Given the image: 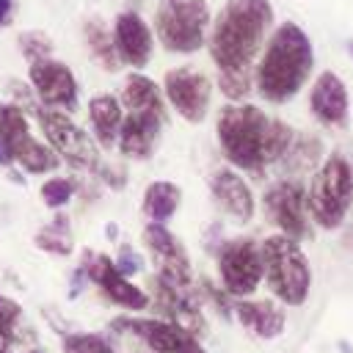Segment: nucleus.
<instances>
[{"instance_id":"aec40b11","label":"nucleus","mask_w":353,"mask_h":353,"mask_svg":"<svg viewBox=\"0 0 353 353\" xmlns=\"http://www.w3.org/2000/svg\"><path fill=\"white\" fill-rule=\"evenodd\" d=\"M124 105L116 94H94L88 99V121H91V132H94V141L105 149L116 146L119 143V132H121V124H124Z\"/></svg>"},{"instance_id":"ddd939ff","label":"nucleus","mask_w":353,"mask_h":353,"mask_svg":"<svg viewBox=\"0 0 353 353\" xmlns=\"http://www.w3.org/2000/svg\"><path fill=\"white\" fill-rule=\"evenodd\" d=\"M28 83H30V88L36 91V97L44 108L63 110V113L77 110L80 85H77L74 72L63 61L47 58V61L30 63L28 66Z\"/></svg>"},{"instance_id":"f03ea898","label":"nucleus","mask_w":353,"mask_h":353,"mask_svg":"<svg viewBox=\"0 0 353 353\" xmlns=\"http://www.w3.org/2000/svg\"><path fill=\"white\" fill-rule=\"evenodd\" d=\"M273 33V6L270 0H226L210 28L207 50L218 69L251 72Z\"/></svg>"},{"instance_id":"bb28decb","label":"nucleus","mask_w":353,"mask_h":353,"mask_svg":"<svg viewBox=\"0 0 353 353\" xmlns=\"http://www.w3.org/2000/svg\"><path fill=\"white\" fill-rule=\"evenodd\" d=\"M25 135H30L28 110L19 108L17 102H0V141L11 146Z\"/></svg>"},{"instance_id":"f8f14e48","label":"nucleus","mask_w":353,"mask_h":353,"mask_svg":"<svg viewBox=\"0 0 353 353\" xmlns=\"http://www.w3.org/2000/svg\"><path fill=\"white\" fill-rule=\"evenodd\" d=\"M113 328L141 339L149 353H207L199 336L163 317H116Z\"/></svg>"},{"instance_id":"393cba45","label":"nucleus","mask_w":353,"mask_h":353,"mask_svg":"<svg viewBox=\"0 0 353 353\" xmlns=\"http://www.w3.org/2000/svg\"><path fill=\"white\" fill-rule=\"evenodd\" d=\"M320 154H323L320 141L314 135H309V132H298L292 146H290V152L284 154V160L279 165L287 171V176H298L303 168H314L317 171L320 168Z\"/></svg>"},{"instance_id":"a878e982","label":"nucleus","mask_w":353,"mask_h":353,"mask_svg":"<svg viewBox=\"0 0 353 353\" xmlns=\"http://www.w3.org/2000/svg\"><path fill=\"white\" fill-rule=\"evenodd\" d=\"M33 245L47 251V254H55V256H69L72 248H74V237H72V229H69V218L63 212H58L44 229L36 232L33 237Z\"/></svg>"},{"instance_id":"2f4dec72","label":"nucleus","mask_w":353,"mask_h":353,"mask_svg":"<svg viewBox=\"0 0 353 353\" xmlns=\"http://www.w3.org/2000/svg\"><path fill=\"white\" fill-rule=\"evenodd\" d=\"M0 328H3L14 342H19L22 328H25V312H22V306H19L14 298H8V295H0Z\"/></svg>"},{"instance_id":"9b49d317","label":"nucleus","mask_w":353,"mask_h":353,"mask_svg":"<svg viewBox=\"0 0 353 353\" xmlns=\"http://www.w3.org/2000/svg\"><path fill=\"white\" fill-rule=\"evenodd\" d=\"M163 97L185 121L199 124L210 113L212 80L199 66H174L163 74Z\"/></svg>"},{"instance_id":"6e6552de","label":"nucleus","mask_w":353,"mask_h":353,"mask_svg":"<svg viewBox=\"0 0 353 353\" xmlns=\"http://www.w3.org/2000/svg\"><path fill=\"white\" fill-rule=\"evenodd\" d=\"M218 281L229 298H251L265 281L262 243L254 237H232L218 245Z\"/></svg>"},{"instance_id":"dca6fc26","label":"nucleus","mask_w":353,"mask_h":353,"mask_svg":"<svg viewBox=\"0 0 353 353\" xmlns=\"http://www.w3.org/2000/svg\"><path fill=\"white\" fill-rule=\"evenodd\" d=\"M210 196L215 207L234 223H248L256 212L254 190L237 168H218L210 176Z\"/></svg>"},{"instance_id":"c9c22d12","label":"nucleus","mask_w":353,"mask_h":353,"mask_svg":"<svg viewBox=\"0 0 353 353\" xmlns=\"http://www.w3.org/2000/svg\"><path fill=\"white\" fill-rule=\"evenodd\" d=\"M17 163H14V154H11V149L0 141V168H6V171H11Z\"/></svg>"},{"instance_id":"c85d7f7f","label":"nucleus","mask_w":353,"mask_h":353,"mask_svg":"<svg viewBox=\"0 0 353 353\" xmlns=\"http://www.w3.org/2000/svg\"><path fill=\"white\" fill-rule=\"evenodd\" d=\"M63 353H116L110 339L97 331H69L61 339Z\"/></svg>"},{"instance_id":"f704fd0d","label":"nucleus","mask_w":353,"mask_h":353,"mask_svg":"<svg viewBox=\"0 0 353 353\" xmlns=\"http://www.w3.org/2000/svg\"><path fill=\"white\" fill-rule=\"evenodd\" d=\"M88 284H91V281H88V276H85V270L77 265V268L72 270V276H69V301H74Z\"/></svg>"},{"instance_id":"b1692460","label":"nucleus","mask_w":353,"mask_h":353,"mask_svg":"<svg viewBox=\"0 0 353 353\" xmlns=\"http://www.w3.org/2000/svg\"><path fill=\"white\" fill-rule=\"evenodd\" d=\"M182 204V188L171 179H154L146 185L143 199H141V210L152 223H168Z\"/></svg>"},{"instance_id":"9d476101","label":"nucleus","mask_w":353,"mask_h":353,"mask_svg":"<svg viewBox=\"0 0 353 353\" xmlns=\"http://www.w3.org/2000/svg\"><path fill=\"white\" fill-rule=\"evenodd\" d=\"M80 268L85 270L88 281H91L110 303H116L119 309L135 314V312H146V309L152 306L149 292H146L143 287H138L132 279H127V276L116 268L113 256H108V254H102V251H94V248H85V251H83V259H80Z\"/></svg>"},{"instance_id":"7c9ffc66","label":"nucleus","mask_w":353,"mask_h":353,"mask_svg":"<svg viewBox=\"0 0 353 353\" xmlns=\"http://www.w3.org/2000/svg\"><path fill=\"white\" fill-rule=\"evenodd\" d=\"M218 88H221V94L226 99L243 102L254 91V74L251 72H226V74H218Z\"/></svg>"},{"instance_id":"4c0bfd02","label":"nucleus","mask_w":353,"mask_h":353,"mask_svg":"<svg viewBox=\"0 0 353 353\" xmlns=\"http://www.w3.org/2000/svg\"><path fill=\"white\" fill-rule=\"evenodd\" d=\"M14 345H17V342L0 328V353H14Z\"/></svg>"},{"instance_id":"c756f323","label":"nucleus","mask_w":353,"mask_h":353,"mask_svg":"<svg viewBox=\"0 0 353 353\" xmlns=\"http://www.w3.org/2000/svg\"><path fill=\"white\" fill-rule=\"evenodd\" d=\"M19 50H22V55H25L28 66L36 63V61H47V58L55 55L52 39H50L47 33H41V30H25V33L19 36Z\"/></svg>"},{"instance_id":"1a4fd4ad","label":"nucleus","mask_w":353,"mask_h":353,"mask_svg":"<svg viewBox=\"0 0 353 353\" xmlns=\"http://www.w3.org/2000/svg\"><path fill=\"white\" fill-rule=\"evenodd\" d=\"M262 210L268 221L279 229V234H287L292 240H303L309 234V201H306V185L298 176H281L262 193Z\"/></svg>"},{"instance_id":"423d86ee","label":"nucleus","mask_w":353,"mask_h":353,"mask_svg":"<svg viewBox=\"0 0 353 353\" xmlns=\"http://www.w3.org/2000/svg\"><path fill=\"white\" fill-rule=\"evenodd\" d=\"M212 28L207 0H160L154 11L157 41L176 55H193L207 47Z\"/></svg>"},{"instance_id":"473e14b6","label":"nucleus","mask_w":353,"mask_h":353,"mask_svg":"<svg viewBox=\"0 0 353 353\" xmlns=\"http://www.w3.org/2000/svg\"><path fill=\"white\" fill-rule=\"evenodd\" d=\"M113 262H116V268L130 279V276H141L143 270H146V262H143V254L132 245V243H121L119 248H116V254H113Z\"/></svg>"},{"instance_id":"0eeeda50","label":"nucleus","mask_w":353,"mask_h":353,"mask_svg":"<svg viewBox=\"0 0 353 353\" xmlns=\"http://www.w3.org/2000/svg\"><path fill=\"white\" fill-rule=\"evenodd\" d=\"M33 116L39 121V130L44 132V141L58 152V157L63 163H69L74 171H88V174L99 171V165H102L99 143L69 113L39 105V110Z\"/></svg>"},{"instance_id":"f257e3e1","label":"nucleus","mask_w":353,"mask_h":353,"mask_svg":"<svg viewBox=\"0 0 353 353\" xmlns=\"http://www.w3.org/2000/svg\"><path fill=\"white\" fill-rule=\"evenodd\" d=\"M215 135L232 168L240 174L262 176L268 165L284 160L298 132L287 121L270 119L251 102H229L218 110Z\"/></svg>"},{"instance_id":"2eb2a0df","label":"nucleus","mask_w":353,"mask_h":353,"mask_svg":"<svg viewBox=\"0 0 353 353\" xmlns=\"http://www.w3.org/2000/svg\"><path fill=\"white\" fill-rule=\"evenodd\" d=\"M113 41L119 58L132 72H141L154 52V30L138 11H121L113 19Z\"/></svg>"},{"instance_id":"ea45409f","label":"nucleus","mask_w":353,"mask_h":353,"mask_svg":"<svg viewBox=\"0 0 353 353\" xmlns=\"http://www.w3.org/2000/svg\"><path fill=\"white\" fill-rule=\"evenodd\" d=\"M347 55H350V58H353V39H350V41H347Z\"/></svg>"},{"instance_id":"412c9836","label":"nucleus","mask_w":353,"mask_h":353,"mask_svg":"<svg viewBox=\"0 0 353 353\" xmlns=\"http://www.w3.org/2000/svg\"><path fill=\"white\" fill-rule=\"evenodd\" d=\"M119 99H121L127 113H165L163 85H157L143 72H130L124 77Z\"/></svg>"},{"instance_id":"a211bd4d","label":"nucleus","mask_w":353,"mask_h":353,"mask_svg":"<svg viewBox=\"0 0 353 353\" xmlns=\"http://www.w3.org/2000/svg\"><path fill=\"white\" fill-rule=\"evenodd\" d=\"M165 124V113H127L116 149L127 160H146L154 154L160 132Z\"/></svg>"},{"instance_id":"58836bf2","label":"nucleus","mask_w":353,"mask_h":353,"mask_svg":"<svg viewBox=\"0 0 353 353\" xmlns=\"http://www.w3.org/2000/svg\"><path fill=\"white\" fill-rule=\"evenodd\" d=\"M25 353H44V350H41V347H36V345H33V347H28V350H25Z\"/></svg>"},{"instance_id":"4be33fe9","label":"nucleus","mask_w":353,"mask_h":353,"mask_svg":"<svg viewBox=\"0 0 353 353\" xmlns=\"http://www.w3.org/2000/svg\"><path fill=\"white\" fill-rule=\"evenodd\" d=\"M11 149V154H14V163H17V168H22V171H28V174H33V176H44V174H55L58 168H61V157H58V152L50 146V143H41L33 132L30 135H25V138H19L17 143H11L8 146Z\"/></svg>"},{"instance_id":"20e7f679","label":"nucleus","mask_w":353,"mask_h":353,"mask_svg":"<svg viewBox=\"0 0 353 353\" xmlns=\"http://www.w3.org/2000/svg\"><path fill=\"white\" fill-rule=\"evenodd\" d=\"M309 215L320 229H339L353 207V163L331 152L306 185Z\"/></svg>"},{"instance_id":"39448f33","label":"nucleus","mask_w":353,"mask_h":353,"mask_svg":"<svg viewBox=\"0 0 353 353\" xmlns=\"http://www.w3.org/2000/svg\"><path fill=\"white\" fill-rule=\"evenodd\" d=\"M262 259L273 298L284 306H303L312 290V265L301 243L287 234H270L262 240Z\"/></svg>"},{"instance_id":"5701e85b","label":"nucleus","mask_w":353,"mask_h":353,"mask_svg":"<svg viewBox=\"0 0 353 353\" xmlns=\"http://www.w3.org/2000/svg\"><path fill=\"white\" fill-rule=\"evenodd\" d=\"M83 41H85V50L91 55V61L105 69V72H119L124 63L119 58V50H116V41H113V28H108L99 17H91L83 22Z\"/></svg>"},{"instance_id":"f3484780","label":"nucleus","mask_w":353,"mask_h":353,"mask_svg":"<svg viewBox=\"0 0 353 353\" xmlns=\"http://www.w3.org/2000/svg\"><path fill=\"white\" fill-rule=\"evenodd\" d=\"M309 110L325 127H347L350 119V97L345 80L334 69H323L309 91Z\"/></svg>"},{"instance_id":"4468645a","label":"nucleus","mask_w":353,"mask_h":353,"mask_svg":"<svg viewBox=\"0 0 353 353\" xmlns=\"http://www.w3.org/2000/svg\"><path fill=\"white\" fill-rule=\"evenodd\" d=\"M143 245L152 254L154 273H160L163 279H168L171 284L182 287V290L196 287L193 268H190V259L185 254V245L174 237V232L165 223H152L149 221L143 226Z\"/></svg>"},{"instance_id":"7ed1b4c3","label":"nucleus","mask_w":353,"mask_h":353,"mask_svg":"<svg viewBox=\"0 0 353 353\" xmlns=\"http://www.w3.org/2000/svg\"><path fill=\"white\" fill-rule=\"evenodd\" d=\"M312 69L314 47L309 33L298 22L284 19L273 28L254 66V88L265 102L284 105L309 83Z\"/></svg>"},{"instance_id":"e433bc0d","label":"nucleus","mask_w":353,"mask_h":353,"mask_svg":"<svg viewBox=\"0 0 353 353\" xmlns=\"http://www.w3.org/2000/svg\"><path fill=\"white\" fill-rule=\"evenodd\" d=\"M14 17V0H0V28L8 25Z\"/></svg>"},{"instance_id":"72a5a7b5","label":"nucleus","mask_w":353,"mask_h":353,"mask_svg":"<svg viewBox=\"0 0 353 353\" xmlns=\"http://www.w3.org/2000/svg\"><path fill=\"white\" fill-rule=\"evenodd\" d=\"M97 176H99L105 185H110L113 190H121V188H124V182H127V168H124V165L102 163V165H99V171H97Z\"/></svg>"},{"instance_id":"6ab92c4d","label":"nucleus","mask_w":353,"mask_h":353,"mask_svg":"<svg viewBox=\"0 0 353 353\" xmlns=\"http://www.w3.org/2000/svg\"><path fill=\"white\" fill-rule=\"evenodd\" d=\"M232 314L245 331H251L259 339H276L284 334L287 325L284 303H279L276 298H240L234 301Z\"/></svg>"},{"instance_id":"cd10ccee","label":"nucleus","mask_w":353,"mask_h":353,"mask_svg":"<svg viewBox=\"0 0 353 353\" xmlns=\"http://www.w3.org/2000/svg\"><path fill=\"white\" fill-rule=\"evenodd\" d=\"M39 196H41L44 207H50V210H61V207H66V204L77 196V182H74L72 176L52 174V176H47V179L41 182Z\"/></svg>"}]
</instances>
